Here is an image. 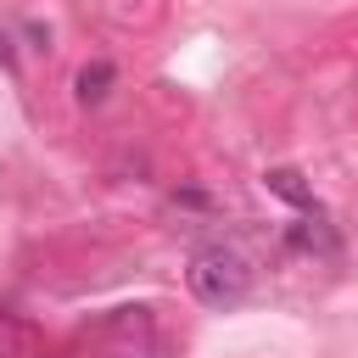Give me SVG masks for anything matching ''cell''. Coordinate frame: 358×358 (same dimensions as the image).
Listing matches in <instances>:
<instances>
[{"instance_id":"cell-2","label":"cell","mask_w":358,"mask_h":358,"mask_svg":"<svg viewBox=\"0 0 358 358\" xmlns=\"http://www.w3.org/2000/svg\"><path fill=\"white\" fill-rule=\"evenodd\" d=\"M263 185H268L274 196H285L291 207H302V213H319V201H313V190L302 185V173H296V168H268V173H263Z\"/></svg>"},{"instance_id":"cell-3","label":"cell","mask_w":358,"mask_h":358,"mask_svg":"<svg viewBox=\"0 0 358 358\" xmlns=\"http://www.w3.org/2000/svg\"><path fill=\"white\" fill-rule=\"evenodd\" d=\"M112 78H117V73H112V62H90V67L78 73V101H90V106H95V101H106Z\"/></svg>"},{"instance_id":"cell-4","label":"cell","mask_w":358,"mask_h":358,"mask_svg":"<svg viewBox=\"0 0 358 358\" xmlns=\"http://www.w3.org/2000/svg\"><path fill=\"white\" fill-rule=\"evenodd\" d=\"M291 246H308V252H336V235H330V224H324V218H308V224H296V229H291Z\"/></svg>"},{"instance_id":"cell-1","label":"cell","mask_w":358,"mask_h":358,"mask_svg":"<svg viewBox=\"0 0 358 358\" xmlns=\"http://www.w3.org/2000/svg\"><path fill=\"white\" fill-rule=\"evenodd\" d=\"M190 296L196 302H207V308H229V302H241L246 296V285H252V268H246V257L241 252H229V246H201L196 257H190Z\"/></svg>"},{"instance_id":"cell-5","label":"cell","mask_w":358,"mask_h":358,"mask_svg":"<svg viewBox=\"0 0 358 358\" xmlns=\"http://www.w3.org/2000/svg\"><path fill=\"white\" fill-rule=\"evenodd\" d=\"M17 56H11V39H6V28H0V67H11Z\"/></svg>"}]
</instances>
